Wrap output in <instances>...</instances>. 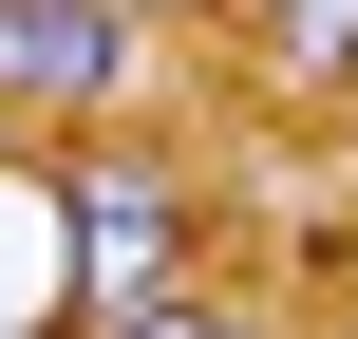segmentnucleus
Wrapping results in <instances>:
<instances>
[{
  "label": "nucleus",
  "instance_id": "f257e3e1",
  "mask_svg": "<svg viewBox=\"0 0 358 339\" xmlns=\"http://www.w3.org/2000/svg\"><path fill=\"white\" fill-rule=\"evenodd\" d=\"M57 245H76V339L132 321L151 283H189V170H151V151H76V170H57Z\"/></svg>",
  "mask_w": 358,
  "mask_h": 339
},
{
  "label": "nucleus",
  "instance_id": "20e7f679",
  "mask_svg": "<svg viewBox=\"0 0 358 339\" xmlns=\"http://www.w3.org/2000/svg\"><path fill=\"white\" fill-rule=\"evenodd\" d=\"M283 38H302V75H321V57L358 38V0H283Z\"/></svg>",
  "mask_w": 358,
  "mask_h": 339
},
{
  "label": "nucleus",
  "instance_id": "39448f33",
  "mask_svg": "<svg viewBox=\"0 0 358 339\" xmlns=\"http://www.w3.org/2000/svg\"><path fill=\"white\" fill-rule=\"evenodd\" d=\"M113 19H227V0H113Z\"/></svg>",
  "mask_w": 358,
  "mask_h": 339
},
{
  "label": "nucleus",
  "instance_id": "f03ea898",
  "mask_svg": "<svg viewBox=\"0 0 358 339\" xmlns=\"http://www.w3.org/2000/svg\"><path fill=\"white\" fill-rule=\"evenodd\" d=\"M132 57H151V19H113V0H0V113H38V132H113Z\"/></svg>",
  "mask_w": 358,
  "mask_h": 339
},
{
  "label": "nucleus",
  "instance_id": "7ed1b4c3",
  "mask_svg": "<svg viewBox=\"0 0 358 339\" xmlns=\"http://www.w3.org/2000/svg\"><path fill=\"white\" fill-rule=\"evenodd\" d=\"M94 339H264V321H245V302H189V283H151L132 321H94Z\"/></svg>",
  "mask_w": 358,
  "mask_h": 339
}]
</instances>
